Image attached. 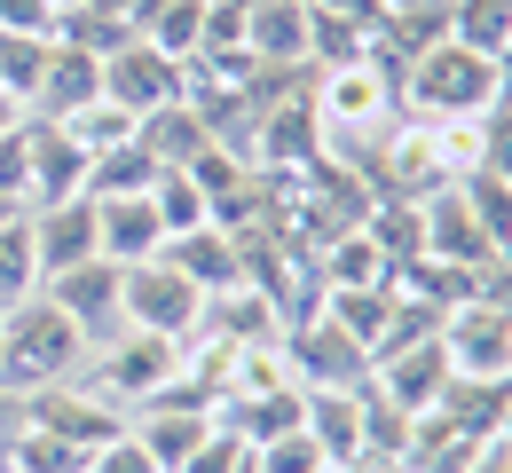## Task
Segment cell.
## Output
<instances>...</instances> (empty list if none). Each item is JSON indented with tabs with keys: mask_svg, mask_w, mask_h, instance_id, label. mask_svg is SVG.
Returning <instances> with one entry per match:
<instances>
[{
	"mask_svg": "<svg viewBox=\"0 0 512 473\" xmlns=\"http://www.w3.org/2000/svg\"><path fill=\"white\" fill-rule=\"evenodd\" d=\"M95 347L71 324L48 292H32L24 308L0 316V387L8 395H40V387H64V379H87Z\"/></svg>",
	"mask_w": 512,
	"mask_h": 473,
	"instance_id": "6da1fadb",
	"label": "cell"
},
{
	"mask_svg": "<svg viewBox=\"0 0 512 473\" xmlns=\"http://www.w3.org/2000/svg\"><path fill=\"white\" fill-rule=\"evenodd\" d=\"M402 119H426V127H442V119H481L489 103H497V56H481V48H465V40H434L418 64L402 71Z\"/></svg>",
	"mask_w": 512,
	"mask_h": 473,
	"instance_id": "7a4b0ae2",
	"label": "cell"
},
{
	"mask_svg": "<svg viewBox=\"0 0 512 473\" xmlns=\"http://www.w3.org/2000/svg\"><path fill=\"white\" fill-rule=\"evenodd\" d=\"M174 379H182V339H158V332H119V339H103L95 363H87V387L103 403H119L127 418L142 403H158Z\"/></svg>",
	"mask_w": 512,
	"mask_h": 473,
	"instance_id": "3957f363",
	"label": "cell"
},
{
	"mask_svg": "<svg viewBox=\"0 0 512 473\" xmlns=\"http://www.w3.org/2000/svg\"><path fill=\"white\" fill-rule=\"evenodd\" d=\"M119 308H127V332H158V339H190L205 324V292L174 269L166 253L158 261H134L119 284Z\"/></svg>",
	"mask_w": 512,
	"mask_h": 473,
	"instance_id": "277c9868",
	"label": "cell"
},
{
	"mask_svg": "<svg viewBox=\"0 0 512 473\" xmlns=\"http://www.w3.org/2000/svg\"><path fill=\"white\" fill-rule=\"evenodd\" d=\"M284 363H292V379H300L308 395H355V387H371V347L355 332H339L331 316L292 324V332H284Z\"/></svg>",
	"mask_w": 512,
	"mask_h": 473,
	"instance_id": "5b68a950",
	"label": "cell"
},
{
	"mask_svg": "<svg viewBox=\"0 0 512 473\" xmlns=\"http://www.w3.org/2000/svg\"><path fill=\"white\" fill-rule=\"evenodd\" d=\"M442 355L457 379H512V300H457L442 316Z\"/></svg>",
	"mask_w": 512,
	"mask_h": 473,
	"instance_id": "8992f818",
	"label": "cell"
},
{
	"mask_svg": "<svg viewBox=\"0 0 512 473\" xmlns=\"http://www.w3.org/2000/svg\"><path fill=\"white\" fill-rule=\"evenodd\" d=\"M182 87H190V64H174V56L150 48V40H127V48L103 56V103H119V111H134V119L182 103Z\"/></svg>",
	"mask_w": 512,
	"mask_h": 473,
	"instance_id": "52a82bcc",
	"label": "cell"
},
{
	"mask_svg": "<svg viewBox=\"0 0 512 473\" xmlns=\"http://www.w3.org/2000/svg\"><path fill=\"white\" fill-rule=\"evenodd\" d=\"M119 284H127V269L95 253V261H79V269L48 276L40 292H48V300L64 308L71 324L87 332V347H103V339H119V332H127V308H119Z\"/></svg>",
	"mask_w": 512,
	"mask_h": 473,
	"instance_id": "ba28073f",
	"label": "cell"
},
{
	"mask_svg": "<svg viewBox=\"0 0 512 473\" xmlns=\"http://www.w3.org/2000/svg\"><path fill=\"white\" fill-rule=\"evenodd\" d=\"M24 426H48V434L79 442V450H103L111 434H127V410L103 403L87 379H64V387H40V395H24Z\"/></svg>",
	"mask_w": 512,
	"mask_h": 473,
	"instance_id": "9c48e42d",
	"label": "cell"
},
{
	"mask_svg": "<svg viewBox=\"0 0 512 473\" xmlns=\"http://www.w3.org/2000/svg\"><path fill=\"white\" fill-rule=\"evenodd\" d=\"M426 253L434 261H449V269H473V276H489L497 261H512L505 245L481 229V213L465 205V190L449 182L442 198H426Z\"/></svg>",
	"mask_w": 512,
	"mask_h": 473,
	"instance_id": "30bf717a",
	"label": "cell"
},
{
	"mask_svg": "<svg viewBox=\"0 0 512 473\" xmlns=\"http://www.w3.org/2000/svg\"><path fill=\"white\" fill-rule=\"evenodd\" d=\"M371 387H379L394 410H410V418H426V410L442 403L449 387V355H442V332L434 339H410V347H394L371 363Z\"/></svg>",
	"mask_w": 512,
	"mask_h": 473,
	"instance_id": "8fae6325",
	"label": "cell"
},
{
	"mask_svg": "<svg viewBox=\"0 0 512 473\" xmlns=\"http://www.w3.org/2000/svg\"><path fill=\"white\" fill-rule=\"evenodd\" d=\"M87 103H103V56H87V48H64L56 32H48V64L32 79V119H71V111H87Z\"/></svg>",
	"mask_w": 512,
	"mask_h": 473,
	"instance_id": "7c38bea8",
	"label": "cell"
},
{
	"mask_svg": "<svg viewBox=\"0 0 512 473\" xmlns=\"http://www.w3.org/2000/svg\"><path fill=\"white\" fill-rule=\"evenodd\" d=\"M24 213H32V245H40V284L103 253V237H95V198H64V205H24Z\"/></svg>",
	"mask_w": 512,
	"mask_h": 473,
	"instance_id": "4fadbf2b",
	"label": "cell"
},
{
	"mask_svg": "<svg viewBox=\"0 0 512 473\" xmlns=\"http://www.w3.org/2000/svg\"><path fill=\"white\" fill-rule=\"evenodd\" d=\"M127 426H134V442L150 450L158 473H182L197 458V442L213 434V410H197V403H142Z\"/></svg>",
	"mask_w": 512,
	"mask_h": 473,
	"instance_id": "5bb4252c",
	"label": "cell"
},
{
	"mask_svg": "<svg viewBox=\"0 0 512 473\" xmlns=\"http://www.w3.org/2000/svg\"><path fill=\"white\" fill-rule=\"evenodd\" d=\"M166 261L190 276L205 300H213V292H237V284H245V253H237V229H221V221H205V229H182V237H166Z\"/></svg>",
	"mask_w": 512,
	"mask_h": 473,
	"instance_id": "9a60e30c",
	"label": "cell"
},
{
	"mask_svg": "<svg viewBox=\"0 0 512 473\" xmlns=\"http://www.w3.org/2000/svg\"><path fill=\"white\" fill-rule=\"evenodd\" d=\"M95 237H103V261H119V269L166 253V221L150 198H95Z\"/></svg>",
	"mask_w": 512,
	"mask_h": 473,
	"instance_id": "2e32d148",
	"label": "cell"
},
{
	"mask_svg": "<svg viewBox=\"0 0 512 473\" xmlns=\"http://www.w3.org/2000/svg\"><path fill=\"white\" fill-rule=\"evenodd\" d=\"M64 198H87V150L56 119H32V198L24 205H64Z\"/></svg>",
	"mask_w": 512,
	"mask_h": 473,
	"instance_id": "e0dca14e",
	"label": "cell"
},
{
	"mask_svg": "<svg viewBox=\"0 0 512 473\" xmlns=\"http://www.w3.org/2000/svg\"><path fill=\"white\" fill-rule=\"evenodd\" d=\"M434 418L457 426L465 442H497V434H505V418H512V379H457V371H449Z\"/></svg>",
	"mask_w": 512,
	"mask_h": 473,
	"instance_id": "ac0fdd59",
	"label": "cell"
},
{
	"mask_svg": "<svg viewBox=\"0 0 512 473\" xmlns=\"http://www.w3.org/2000/svg\"><path fill=\"white\" fill-rule=\"evenodd\" d=\"M245 64H308V0H260L245 8Z\"/></svg>",
	"mask_w": 512,
	"mask_h": 473,
	"instance_id": "d6986e66",
	"label": "cell"
},
{
	"mask_svg": "<svg viewBox=\"0 0 512 473\" xmlns=\"http://www.w3.org/2000/svg\"><path fill=\"white\" fill-rule=\"evenodd\" d=\"M300 426L316 434V450L331 466H355V458H363V387H355V395H308V403H300Z\"/></svg>",
	"mask_w": 512,
	"mask_h": 473,
	"instance_id": "ffe728a7",
	"label": "cell"
},
{
	"mask_svg": "<svg viewBox=\"0 0 512 473\" xmlns=\"http://www.w3.org/2000/svg\"><path fill=\"white\" fill-rule=\"evenodd\" d=\"M134 142H142V150H150L158 166H190L197 150L213 142V127L197 119V103H190V95H182V103H166V111H150V119L134 127Z\"/></svg>",
	"mask_w": 512,
	"mask_h": 473,
	"instance_id": "44dd1931",
	"label": "cell"
},
{
	"mask_svg": "<svg viewBox=\"0 0 512 473\" xmlns=\"http://www.w3.org/2000/svg\"><path fill=\"white\" fill-rule=\"evenodd\" d=\"M158 174H174V166H158L142 142H119V150H103V158L87 166V198H150Z\"/></svg>",
	"mask_w": 512,
	"mask_h": 473,
	"instance_id": "7402d4cb",
	"label": "cell"
},
{
	"mask_svg": "<svg viewBox=\"0 0 512 473\" xmlns=\"http://www.w3.org/2000/svg\"><path fill=\"white\" fill-rule=\"evenodd\" d=\"M394 284H339V292H323V316L339 324V332H355L363 347H379V332L394 324Z\"/></svg>",
	"mask_w": 512,
	"mask_h": 473,
	"instance_id": "603a6c76",
	"label": "cell"
},
{
	"mask_svg": "<svg viewBox=\"0 0 512 473\" xmlns=\"http://www.w3.org/2000/svg\"><path fill=\"white\" fill-rule=\"evenodd\" d=\"M40 292V245H32V213H8L0 221V316L24 308Z\"/></svg>",
	"mask_w": 512,
	"mask_h": 473,
	"instance_id": "cb8c5ba5",
	"label": "cell"
},
{
	"mask_svg": "<svg viewBox=\"0 0 512 473\" xmlns=\"http://www.w3.org/2000/svg\"><path fill=\"white\" fill-rule=\"evenodd\" d=\"M410 410H394L379 387H363V458L355 466H402V450H410Z\"/></svg>",
	"mask_w": 512,
	"mask_h": 473,
	"instance_id": "d4e9b609",
	"label": "cell"
},
{
	"mask_svg": "<svg viewBox=\"0 0 512 473\" xmlns=\"http://www.w3.org/2000/svg\"><path fill=\"white\" fill-rule=\"evenodd\" d=\"M0 458H8V473H87V450L48 434V426H16V442Z\"/></svg>",
	"mask_w": 512,
	"mask_h": 473,
	"instance_id": "484cf974",
	"label": "cell"
},
{
	"mask_svg": "<svg viewBox=\"0 0 512 473\" xmlns=\"http://www.w3.org/2000/svg\"><path fill=\"white\" fill-rule=\"evenodd\" d=\"M449 40H465L481 56H505L512 48V0H449Z\"/></svg>",
	"mask_w": 512,
	"mask_h": 473,
	"instance_id": "4316f807",
	"label": "cell"
},
{
	"mask_svg": "<svg viewBox=\"0 0 512 473\" xmlns=\"http://www.w3.org/2000/svg\"><path fill=\"white\" fill-rule=\"evenodd\" d=\"M56 127H64V135L79 142V150H87V166H95L103 150H119V142H134V127H142V119H134V111H119V103H87V111H71V119H56Z\"/></svg>",
	"mask_w": 512,
	"mask_h": 473,
	"instance_id": "83f0119b",
	"label": "cell"
},
{
	"mask_svg": "<svg viewBox=\"0 0 512 473\" xmlns=\"http://www.w3.org/2000/svg\"><path fill=\"white\" fill-rule=\"evenodd\" d=\"M150 205H158V221H166V237H182V229H205L213 221V205H205V190H197L190 174L174 166V174H158V190H150Z\"/></svg>",
	"mask_w": 512,
	"mask_h": 473,
	"instance_id": "f1b7e54d",
	"label": "cell"
},
{
	"mask_svg": "<svg viewBox=\"0 0 512 473\" xmlns=\"http://www.w3.org/2000/svg\"><path fill=\"white\" fill-rule=\"evenodd\" d=\"M457 190H465V205L481 213V229H489V237L512 253V182H505V174H481V166H473V174H457Z\"/></svg>",
	"mask_w": 512,
	"mask_h": 473,
	"instance_id": "f546056e",
	"label": "cell"
},
{
	"mask_svg": "<svg viewBox=\"0 0 512 473\" xmlns=\"http://www.w3.org/2000/svg\"><path fill=\"white\" fill-rule=\"evenodd\" d=\"M48 64V32H0V87L16 103H32V79Z\"/></svg>",
	"mask_w": 512,
	"mask_h": 473,
	"instance_id": "4dcf8cb0",
	"label": "cell"
},
{
	"mask_svg": "<svg viewBox=\"0 0 512 473\" xmlns=\"http://www.w3.org/2000/svg\"><path fill=\"white\" fill-rule=\"evenodd\" d=\"M56 40H64V48H87V56H111V48H127L134 32L119 16H103V8H64V16H56Z\"/></svg>",
	"mask_w": 512,
	"mask_h": 473,
	"instance_id": "1f68e13d",
	"label": "cell"
},
{
	"mask_svg": "<svg viewBox=\"0 0 512 473\" xmlns=\"http://www.w3.org/2000/svg\"><path fill=\"white\" fill-rule=\"evenodd\" d=\"M253 458H260V473H323V466H331V458L316 450V434H308V426H284V434H268Z\"/></svg>",
	"mask_w": 512,
	"mask_h": 473,
	"instance_id": "d6a6232c",
	"label": "cell"
},
{
	"mask_svg": "<svg viewBox=\"0 0 512 473\" xmlns=\"http://www.w3.org/2000/svg\"><path fill=\"white\" fill-rule=\"evenodd\" d=\"M0 198H8V205L32 198V119L0 135Z\"/></svg>",
	"mask_w": 512,
	"mask_h": 473,
	"instance_id": "836d02e7",
	"label": "cell"
},
{
	"mask_svg": "<svg viewBox=\"0 0 512 473\" xmlns=\"http://www.w3.org/2000/svg\"><path fill=\"white\" fill-rule=\"evenodd\" d=\"M473 166L512 182V103H489V111H481V158H473Z\"/></svg>",
	"mask_w": 512,
	"mask_h": 473,
	"instance_id": "e575fe53",
	"label": "cell"
},
{
	"mask_svg": "<svg viewBox=\"0 0 512 473\" xmlns=\"http://www.w3.org/2000/svg\"><path fill=\"white\" fill-rule=\"evenodd\" d=\"M87 473H158V466H150V450L134 442V426H127V434H111L103 450H87Z\"/></svg>",
	"mask_w": 512,
	"mask_h": 473,
	"instance_id": "d590c367",
	"label": "cell"
},
{
	"mask_svg": "<svg viewBox=\"0 0 512 473\" xmlns=\"http://www.w3.org/2000/svg\"><path fill=\"white\" fill-rule=\"evenodd\" d=\"M0 32H56L48 0H0Z\"/></svg>",
	"mask_w": 512,
	"mask_h": 473,
	"instance_id": "8d00e7d4",
	"label": "cell"
},
{
	"mask_svg": "<svg viewBox=\"0 0 512 473\" xmlns=\"http://www.w3.org/2000/svg\"><path fill=\"white\" fill-rule=\"evenodd\" d=\"M465 473H512V458H505V442H489V450H481V458H473V466Z\"/></svg>",
	"mask_w": 512,
	"mask_h": 473,
	"instance_id": "74e56055",
	"label": "cell"
},
{
	"mask_svg": "<svg viewBox=\"0 0 512 473\" xmlns=\"http://www.w3.org/2000/svg\"><path fill=\"white\" fill-rule=\"evenodd\" d=\"M24 119H32V111H24V103H16L8 87H0V135H8V127H24Z\"/></svg>",
	"mask_w": 512,
	"mask_h": 473,
	"instance_id": "f35d334b",
	"label": "cell"
},
{
	"mask_svg": "<svg viewBox=\"0 0 512 473\" xmlns=\"http://www.w3.org/2000/svg\"><path fill=\"white\" fill-rule=\"evenodd\" d=\"M497 103H512V48L497 56Z\"/></svg>",
	"mask_w": 512,
	"mask_h": 473,
	"instance_id": "ab89813d",
	"label": "cell"
},
{
	"mask_svg": "<svg viewBox=\"0 0 512 473\" xmlns=\"http://www.w3.org/2000/svg\"><path fill=\"white\" fill-rule=\"evenodd\" d=\"M497 442H505V458H512V418H505V434H497Z\"/></svg>",
	"mask_w": 512,
	"mask_h": 473,
	"instance_id": "60d3db41",
	"label": "cell"
},
{
	"mask_svg": "<svg viewBox=\"0 0 512 473\" xmlns=\"http://www.w3.org/2000/svg\"><path fill=\"white\" fill-rule=\"evenodd\" d=\"M48 8H56V16H64V8H79V0H48Z\"/></svg>",
	"mask_w": 512,
	"mask_h": 473,
	"instance_id": "b9f144b4",
	"label": "cell"
},
{
	"mask_svg": "<svg viewBox=\"0 0 512 473\" xmlns=\"http://www.w3.org/2000/svg\"><path fill=\"white\" fill-rule=\"evenodd\" d=\"M8 213H24V205H8V198H0V221H8Z\"/></svg>",
	"mask_w": 512,
	"mask_h": 473,
	"instance_id": "7bdbcfd3",
	"label": "cell"
},
{
	"mask_svg": "<svg viewBox=\"0 0 512 473\" xmlns=\"http://www.w3.org/2000/svg\"><path fill=\"white\" fill-rule=\"evenodd\" d=\"M323 473H347V466H323Z\"/></svg>",
	"mask_w": 512,
	"mask_h": 473,
	"instance_id": "ee69618b",
	"label": "cell"
},
{
	"mask_svg": "<svg viewBox=\"0 0 512 473\" xmlns=\"http://www.w3.org/2000/svg\"><path fill=\"white\" fill-rule=\"evenodd\" d=\"M0 473H8V458H0Z\"/></svg>",
	"mask_w": 512,
	"mask_h": 473,
	"instance_id": "f6af8a7d",
	"label": "cell"
}]
</instances>
